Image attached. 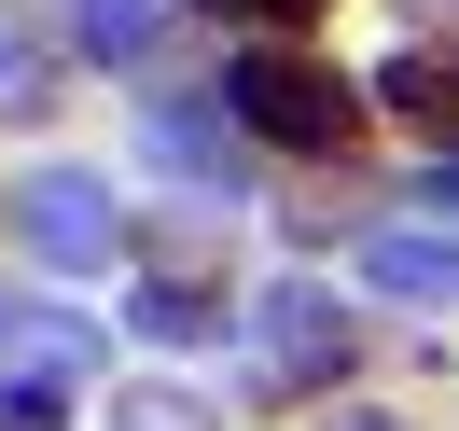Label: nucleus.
I'll use <instances>...</instances> for the list:
<instances>
[{
	"mask_svg": "<svg viewBox=\"0 0 459 431\" xmlns=\"http://www.w3.org/2000/svg\"><path fill=\"white\" fill-rule=\"evenodd\" d=\"M223 112L251 125V140H279V153H334L348 125H362V98H348V70H320V56H279V42H251V56L223 70Z\"/></svg>",
	"mask_w": 459,
	"mask_h": 431,
	"instance_id": "nucleus-1",
	"label": "nucleus"
},
{
	"mask_svg": "<svg viewBox=\"0 0 459 431\" xmlns=\"http://www.w3.org/2000/svg\"><path fill=\"white\" fill-rule=\"evenodd\" d=\"M209 14H237V29H307L320 0H209Z\"/></svg>",
	"mask_w": 459,
	"mask_h": 431,
	"instance_id": "nucleus-11",
	"label": "nucleus"
},
{
	"mask_svg": "<svg viewBox=\"0 0 459 431\" xmlns=\"http://www.w3.org/2000/svg\"><path fill=\"white\" fill-rule=\"evenodd\" d=\"M0 362H56V375H98V334L70 306H14L0 292Z\"/></svg>",
	"mask_w": 459,
	"mask_h": 431,
	"instance_id": "nucleus-5",
	"label": "nucleus"
},
{
	"mask_svg": "<svg viewBox=\"0 0 459 431\" xmlns=\"http://www.w3.org/2000/svg\"><path fill=\"white\" fill-rule=\"evenodd\" d=\"M390 98H403L418 125H446V140H459V70H446V56H403V70H390Z\"/></svg>",
	"mask_w": 459,
	"mask_h": 431,
	"instance_id": "nucleus-8",
	"label": "nucleus"
},
{
	"mask_svg": "<svg viewBox=\"0 0 459 431\" xmlns=\"http://www.w3.org/2000/svg\"><path fill=\"white\" fill-rule=\"evenodd\" d=\"M348 431H403V418H348Z\"/></svg>",
	"mask_w": 459,
	"mask_h": 431,
	"instance_id": "nucleus-12",
	"label": "nucleus"
},
{
	"mask_svg": "<svg viewBox=\"0 0 459 431\" xmlns=\"http://www.w3.org/2000/svg\"><path fill=\"white\" fill-rule=\"evenodd\" d=\"M70 390H84V375H56V362H14V375H0V431H56V418H70Z\"/></svg>",
	"mask_w": 459,
	"mask_h": 431,
	"instance_id": "nucleus-7",
	"label": "nucleus"
},
{
	"mask_svg": "<svg viewBox=\"0 0 459 431\" xmlns=\"http://www.w3.org/2000/svg\"><path fill=\"white\" fill-rule=\"evenodd\" d=\"M126 320H140L153 348H223V334H237V306H223V292H140Z\"/></svg>",
	"mask_w": 459,
	"mask_h": 431,
	"instance_id": "nucleus-6",
	"label": "nucleus"
},
{
	"mask_svg": "<svg viewBox=\"0 0 459 431\" xmlns=\"http://www.w3.org/2000/svg\"><path fill=\"white\" fill-rule=\"evenodd\" d=\"M84 42L112 70H140V42H153V0H84Z\"/></svg>",
	"mask_w": 459,
	"mask_h": 431,
	"instance_id": "nucleus-9",
	"label": "nucleus"
},
{
	"mask_svg": "<svg viewBox=\"0 0 459 431\" xmlns=\"http://www.w3.org/2000/svg\"><path fill=\"white\" fill-rule=\"evenodd\" d=\"M14 223H29V251L56 264V279H98V264H112V181L98 168H42L29 195H14Z\"/></svg>",
	"mask_w": 459,
	"mask_h": 431,
	"instance_id": "nucleus-3",
	"label": "nucleus"
},
{
	"mask_svg": "<svg viewBox=\"0 0 459 431\" xmlns=\"http://www.w3.org/2000/svg\"><path fill=\"white\" fill-rule=\"evenodd\" d=\"M126 431H209V403H181V390H126Z\"/></svg>",
	"mask_w": 459,
	"mask_h": 431,
	"instance_id": "nucleus-10",
	"label": "nucleus"
},
{
	"mask_svg": "<svg viewBox=\"0 0 459 431\" xmlns=\"http://www.w3.org/2000/svg\"><path fill=\"white\" fill-rule=\"evenodd\" d=\"M334 362H348V320H334V292H320V279H279V292L251 306V403L320 390Z\"/></svg>",
	"mask_w": 459,
	"mask_h": 431,
	"instance_id": "nucleus-2",
	"label": "nucleus"
},
{
	"mask_svg": "<svg viewBox=\"0 0 459 431\" xmlns=\"http://www.w3.org/2000/svg\"><path fill=\"white\" fill-rule=\"evenodd\" d=\"M362 292H390V306H446V292H459V251H446V237H362Z\"/></svg>",
	"mask_w": 459,
	"mask_h": 431,
	"instance_id": "nucleus-4",
	"label": "nucleus"
}]
</instances>
